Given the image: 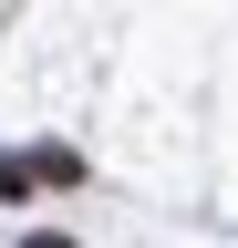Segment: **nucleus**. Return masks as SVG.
I'll return each mask as SVG.
<instances>
[{
	"instance_id": "f257e3e1",
	"label": "nucleus",
	"mask_w": 238,
	"mask_h": 248,
	"mask_svg": "<svg viewBox=\"0 0 238 248\" xmlns=\"http://www.w3.org/2000/svg\"><path fill=\"white\" fill-rule=\"evenodd\" d=\"M32 186H42L32 166H11V155H0V197H32Z\"/></svg>"
}]
</instances>
